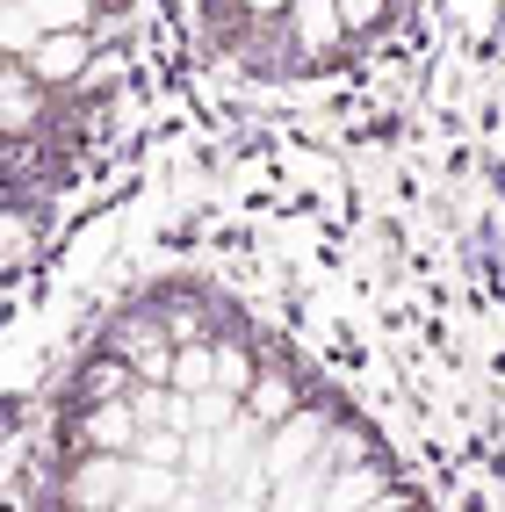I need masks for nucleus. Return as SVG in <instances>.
Masks as SVG:
<instances>
[{
    "mask_svg": "<svg viewBox=\"0 0 505 512\" xmlns=\"http://www.w3.org/2000/svg\"><path fill=\"white\" fill-rule=\"evenodd\" d=\"M80 433H87V448L138 455V440H145V419H138V404H130V397H94V404H87V419H80Z\"/></svg>",
    "mask_w": 505,
    "mask_h": 512,
    "instance_id": "7ed1b4c3",
    "label": "nucleus"
},
{
    "mask_svg": "<svg viewBox=\"0 0 505 512\" xmlns=\"http://www.w3.org/2000/svg\"><path fill=\"white\" fill-rule=\"evenodd\" d=\"M109 354H116V347H109ZM109 354H94V361L80 368V404H94V397H130L138 368H130V361H109Z\"/></svg>",
    "mask_w": 505,
    "mask_h": 512,
    "instance_id": "0eeeda50",
    "label": "nucleus"
},
{
    "mask_svg": "<svg viewBox=\"0 0 505 512\" xmlns=\"http://www.w3.org/2000/svg\"><path fill=\"white\" fill-rule=\"evenodd\" d=\"M253 375H260V361H253L246 347H217V390L246 397V390H253Z\"/></svg>",
    "mask_w": 505,
    "mask_h": 512,
    "instance_id": "1a4fd4ad",
    "label": "nucleus"
},
{
    "mask_svg": "<svg viewBox=\"0 0 505 512\" xmlns=\"http://www.w3.org/2000/svg\"><path fill=\"white\" fill-rule=\"evenodd\" d=\"M22 58L37 65L44 87H65V80H80V65H87V37H80V29H51V37H37Z\"/></svg>",
    "mask_w": 505,
    "mask_h": 512,
    "instance_id": "20e7f679",
    "label": "nucleus"
},
{
    "mask_svg": "<svg viewBox=\"0 0 505 512\" xmlns=\"http://www.w3.org/2000/svg\"><path fill=\"white\" fill-rule=\"evenodd\" d=\"M340 15H347V29H368L383 15V0H340Z\"/></svg>",
    "mask_w": 505,
    "mask_h": 512,
    "instance_id": "9d476101",
    "label": "nucleus"
},
{
    "mask_svg": "<svg viewBox=\"0 0 505 512\" xmlns=\"http://www.w3.org/2000/svg\"><path fill=\"white\" fill-rule=\"evenodd\" d=\"M94 0H8V51L22 58L37 37H51V29H80Z\"/></svg>",
    "mask_w": 505,
    "mask_h": 512,
    "instance_id": "f03ea898",
    "label": "nucleus"
},
{
    "mask_svg": "<svg viewBox=\"0 0 505 512\" xmlns=\"http://www.w3.org/2000/svg\"><path fill=\"white\" fill-rule=\"evenodd\" d=\"M246 412H253L260 426H282V419L296 412V383H289L282 368H260V375H253V390H246Z\"/></svg>",
    "mask_w": 505,
    "mask_h": 512,
    "instance_id": "423d86ee",
    "label": "nucleus"
},
{
    "mask_svg": "<svg viewBox=\"0 0 505 512\" xmlns=\"http://www.w3.org/2000/svg\"><path fill=\"white\" fill-rule=\"evenodd\" d=\"M289 29H296V44L303 51H332L347 37V15H340V0H296V8L282 15Z\"/></svg>",
    "mask_w": 505,
    "mask_h": 512,
    "instance_id": "39448f33",
    "label": "nucleus"
},
{
    "mask_svg": "<svg viewBox=\"0 0 505 512\" xmlns=\"http://www.w3.org/2000/svg\"><path fill=\"white\" fill-rule=\"evenodd\" d=\"M246 8H253L260 22H275V15H289V8H296V0H246Z\"/></svg>",
    "mask_w": 505,
    "mask_h": 512,
    "instance_id": "9b49d317",
    "label": "nucleus"
},
{
    "mask_svg": "<svg viewBox=\"0 0 505 512\" xmlns=\"http://www.w3.org/2000/svg\"><path fill=\"white\" fill-rule=\"evenodd\" d=\"M325 440H332V412H325V404H303V412H289V419L275 426V440H267V476H275V484H289L296 469H311V462L325 455Z\"/></svg>",
    "mask_w": 505,
    "mask_h": 512,
    "instance_id": "f257e3e1",
    "label": "nucleus"
},
{
    "mask_svg": "<svg viewBox=\"0 0 505 512\" xmlns=\"http://www.w3.org/2000/svg\"><path fill=\"white\" fill-rule=\"evenodd\" d=\"M37 65H29V58H15L8 65V130H15V138H22V130H29V116H37Z\"/></svg>",
    "mask_w": 505,
    "mask_h": 512,
    "instance_id": "6e6552de",
    "label": "nucleus"
}]
</instances>
